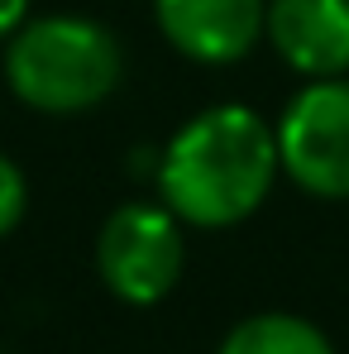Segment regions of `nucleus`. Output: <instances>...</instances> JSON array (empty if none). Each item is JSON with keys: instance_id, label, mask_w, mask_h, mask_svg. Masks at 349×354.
Returning <instances> with one entry per match:
<instances>
[{"instance_id": "obj_8", "label": "nucleus", "mask_w": 349, "mask_h": 354, "mask_svg": "<svg viewBox=\"0 0 349 354\" xmlns=\"http://www.w3.org/2000/svg\"><path fill=\"white\" fill-rule=\"evenodd\" d=\"M24 206H29V182H24L15 158L0 153V239L24 221Z\"/></svg>"}, {"instance_id": "obj_3", "label": "nucleus", "mask_w": 349, "mask_h": 354, "mask_svg": "<svg viewBox=\"0 0 349 354\" xmlns=\"http://www.w3.org/2000/svg\"><path fill=\"white\" fill-rule=\"evenodd\" d=\"M182 268H187V235L168 206L124 201L106 216L96 235V273L120 301L129 306L163 301L177 288Z\"/></svg>"}, {"instance_id": "obj_9", "label": "nucleus", "mask_w": 349, "mask_h": 354, "mask_svg": "<svg viewBox=\"0 0 349 354\" xmlns=\"http://www.w3.org/2000/svg\"><path fill=\"white\" fill-rule=\"evenodd\" d=\"M29 24V0H0V39L19 34Z\"/></svg>"}, {"instance_id": "obj_2", "label": "nucleus", "mask_w": 349, "mask_h": 354, "mask_svg": "<svg viewBox=\"0 0 349 354\" xmlns=\"http://www.w3.org/2000/svg\"><path fill=\"white\" fill-rule=\"evenodd\" d=\"M120 39L86 15H39L5 44L10 91L44 115H77L120 86Z\"/></svg>"}, {"instance_id": "obj_7", "label": "nucleus", "mask_w": 349, "mask_h": 354, "mask_svg": "<svg viewBox=\"0 0 349 354\" xmlns=\"http://www.w3.org/2000/svg\"><path fill=\"white\" fill-rule=\"evenodd\" d=\"M220 354H335L326 330L292 311H258L244 316L220 340Z\"/></svg>"}, {"instance_id": "obj_5", "label": "nucleus", "mask_w": 349, "mask_h": 354, "mask_svg": "<svg viewBox=\"0 0 349 354\" xmlns=\"http://www.w3.org/2000/svg\"><path fill=\"white\" fill-rule=\"evenodd\" d=\"M153 15L182 58L225 67L249 58L263 39L268 0H153Z\"/></svg>"}, {"instance_id": "obj_4", "label": "nucleus", "mask_w": 349, "mask_h": 354, "mask_svg": "<svg viewBox=\"0 0 349 354\" xmlns=\"http://www.w3.org/2000/svg\"><path fill=\"white\" fill-rule=\"evenodd\" d=\"M283 173L316 201H349V82H306L273 124Z\"/></svg>"}, {"instance_id": "obj_1", "label": "nucleus", "mask_w": 349, "mask_h": 354, "mask_svg": "<svg viewBox=\"0 0 349 354\" xmlns=\"http://www.w3.org/2000/svg\"><path fill=\"white\" fill-rule=\"evenodd\" d=\"M283 173L273 124L249 106H211L191 115L158 158L163 206L182 225L225 230L249 221Z\"/></svg>"}, {"instance_id": "obj_6", "label": "nucleus", "mask_w": 349, "mask_h": 354, "mask_svg": "<svg viewBox=\"0 0 349 354\" xmlns=\"http://www.w3.org/2000/svg\"><path fill=\"white\" fill-rule=\"evenodd\" d=\"M263 39L296 77L349 72V0H268Z\"/></svg>"}]
</instances>
